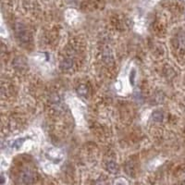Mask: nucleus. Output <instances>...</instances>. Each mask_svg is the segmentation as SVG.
Listing matches in <instances>:
<instances>
[{
    "label": "nucleus",
    "mask_w": 185,
    "mask_h": 185,
    "mask_svg": "<svg viewBox=\"0 0 185 185\" xmlns=\"http://www.w3.org/2000/svg\"><path fill=\"white\" fill-rule=\"evenodd\" d=\"M70 108L72 109V112H73V116L76 118V121L79 125H82L84 121L83 118V108L84 105L83 104H82L80 101L76 100V99H73L72 102H70Z\"/></svg>",
    "instance_id": "obj_1"
},
{
    "label": "nucleus",
    "mask_w": 185,
    "mask_h": 185,
    "mask_svg": "<svg viewBox=\"0 0 185 185\" xmlns=\"http://www.w3.org/2000/svg\"><path fill=\"white\" fill-rule=\"evenodd\" d=\"M34 180V174L31 169H24L19 175V181L22 185H29Z\"/></svg>",
    "instance_id": "obj_2"
},
{
    "label": "nucleus",
    "mask_w": 185,
    "mask_h": 185,
    "mask_svg": "<svg viewBox=\"0 0 185 185\" xmlns=\"http://www.w3.org/2000/svg\"><path fill=\"white\" fill-rule=\"evenodd\" d=\"M46 155H47V156L49 158H51V159L57 160V161L62 160L63 159V156H64L62 151L60 149L54 148V147L47 149V151H46Z\"/></svg>",
    "instance_id": "obj_3"
},
{
    "label": "nucleus",
    "mask_w": 185,
    "mask_h": 185,
    "mask_svg": "<svg viewBox=\"0 0 185 185\" xmlns=\"http://www.w3.org/2000/svg\"><path fill=\"white\" fill-rule=\"evenodd\" d=\"M16 31H17V35L22 42H27L29 40V32L25 29V27L22 24H19V23L17 24Z\"/></svg>",
    "instance_id": "obj_4"
},
{
    "label": "nucleus",
    "mask_w": 185,
    "mask_h": 185,
    "mask_svg": "<svg viewBox=\"0 0 185 185\" xmlns=\"http://www.w3.org/2000/svg\"><path fill=\"white\" fill-rule=\"evenodd\" d=\"M25 143H26V141L24 138H19V139L14 140L10 143V147L15 149V150H21L22 148H23Z\"/></svg>",
    "instance_id": "obj_5"
},
{
    "label": "nucleus",
    "mask_w": 185,
    "mask_h": 185,
    "mask_svg": "<svg viewBox=\"0 0 185 185\" xmlns=\"http://www.w3.org/2000/svg\"><path fill=\"white\" fill-rule=\"evenodd\" d=\"M107 169L109 171L110 173L115 174V173L118 172V168L117 164H116L115 162H113V161H109V162L107 163Z\"/></svg>",
    "instance_id": "obj_6"
},
{
    "label": "nucleus",
    "mask_w": 185,
    "mask_h": 185,
    "mask_svg": "<svg viewBox=\"0 0 185 185\" xmlns=\"http://www.w3.org/2000/svg\"><path fill=\"white\" fill-rule=\"evenodd\" d=\"M153 118H154V120H156V121H162L163 118H164V115L160 111H156L154 113V115H153Z\"/></svg>",
    "instance_id": "obj_7"
},
{
    "label": "nucleus",
    "mask_w": 185,
    "mask_h": 185,
    "mask_svg": "<svg viewBox=\"0 0 185 185\" xmlns=\"http://www.w3.org/2000/svg\"><path fill=\"white\" fill-rule=\"evenodd\" d=\"M78 92L80 95H82V96H86L88 94V89L86 86H84V85H81V86L78 88Z\"/></svg>",
    "instance_id": "obj_8"
},
{
    "label": "nucleus",
    "mask_w": 185,
    "mask_h": 185,
    "mask_svg": "<svg viewBox=\"0 0 185 185\" xmlns=\"http://www.w3.org/2000/svg\"><path fill=\"white\" fill-rule=\"evenodd\" d=\"M71 65H72V63H71L70 60H64L62 62V68L63 69H69V68L71 67Z\"/></svg>",
    "instance_id": "obj_9"
},
{
    "label": "nucleus",
    "mask_w": 185,
    "mask_h": 185,
    "mask_svg": "<svg viewBox=\"0 0 185 185\" xmlns=\"http://www.w3.org/2000/svg\"><path fill=\"white\" fill-rule=\"evenodd\" d=\"M115 185H126V184H125V182H123L121 181H116Z\"/></svg>",
    "instance_id": "obj_10"
}]
</instances>
